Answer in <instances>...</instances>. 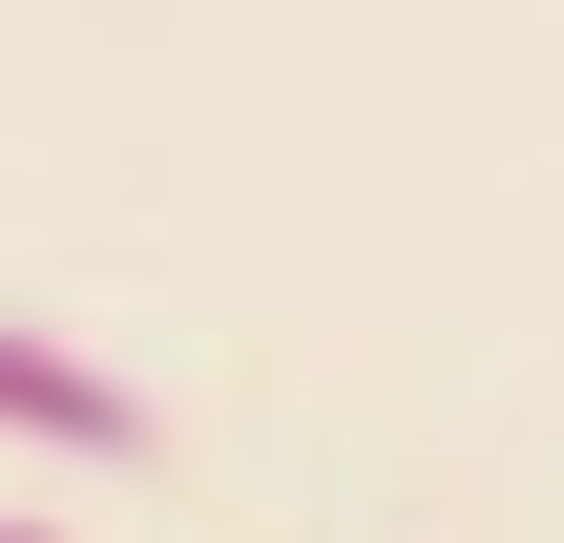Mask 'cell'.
Listing matches in <instances>:
<instances>
[{
	"label": "cell",
	"instance_id": "6da1fadb",
	"mask_svg": "<svg viewBox=\"0 0 564 543\" xmlns=\"http://www.w3.org/2000/svg\"><path fill=\"white\" fill-rule=\"evenodd\" d=\"M0 439H42V460H147L167 419H147V377H105L84 335H42V314H0Z\"/></svg>",
	"mask_w": 564,
	"mask_h": 543
},
{
	"label": "cell",
	"instance_id": "7a4b0ae2",
	"mask_svg": "<svg viewBox=\"0 0 564 543\" xmlns=\"http://www.w3.org/2000/svg\"><path fill=\"white\" fill-rule=\"evenodd\" d=\"M0 543H42V523H0Z\"/></svg>",
	"mask_w": 564,
	"mask_h": 543
}]
</instances>
